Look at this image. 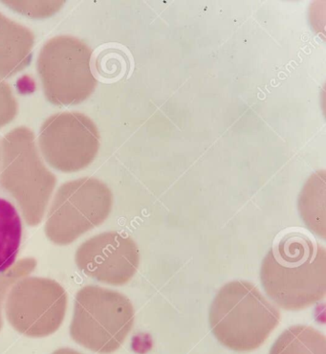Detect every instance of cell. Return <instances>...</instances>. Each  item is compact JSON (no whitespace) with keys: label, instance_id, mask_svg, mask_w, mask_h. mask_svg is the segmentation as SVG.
Masks as SVG:
<instances>
[{"label":"cell","instance_id":"obj_1","mask_svg":"<svg viewBox=\"0 0 326 354\" xmlns=\"http://www.w3.org/2000/svg\"><path fill=\"white\" fill-rule=\"evenodd\" d=\"M260 281L275 306L303 310L326 295V250L308 236L290 234L263 259Z\"/></svg>","mask_w":326,"mask_h":354},{"label":"cell","instance_id":"obj_2","mask_svg":"<svg viewBox=\"0 0 326 354\" xmlns=\"http://www.w3.org/2000/svg\"><path fill=\"white\" fill-rule=\"evenodd\" d=\"M209 321L216 339L231 351L256 350L277 328L280 313L247 281H231L216 294Z\"/></svg>","mask_w":326,"mask_h":354},{"label":"cell","instance_id":"obj_3","mask_svg":"<svg viewBox=\"0 0 326 354\" xmlns=\"http://www.w3.org/2000/svg\"><path fill=\"white\" fill-rule=\"evenodd\" d=\"M57 184L39 153L33 131L21 126L1 140L0 188L14 198L25 223H41Z\"/></svg>","mask_w":326,"mask_h":354},{"label":"cell","instance_id":"obj_4","mask_svg":"<svg viewBox=\"0 0 326 354\" xmlns=\"http://www.w3.org/2000/svg\"><path fill=\"white\" fill-rule=\"evenodd\" d=\"M134 318L133 304L124 294L101 286H84L75 299L71 337L94 353H112L128 338Z\"/></svg>","mask_w":326,"mask_h":354},{"label":"cell","instance_id":"obj_5","mask_svg":"<svg viewBox=\"0 0 326 354\" xmlns=\"http://www.w3.org/2000/svg\"><path fill=\"white\" fill-rule=\"evenodd\" d=\"M92 50L82 39L57 36L47 41L37 68L44 96L55 106H76L93 94L97 80L91 71Z\"/></svg>","mask_w":326,"mask_h":354},{"label":"cell","instance_id":"obj_6","mask_svg":"<svg viewBox=\"0 0 326 354\" xmlns=\"http://www.w3.org/2000/svg\"><path fill=\"white\" fill-rule=\"evenodd\" d=\"M113 206V194L106 184L94 177L66 182L55 194L46 224L50 241L59 245L74 243L79 236L101 225Z\"/></svg>","mask_w":326,"mask_h":354},{"label":"cell","instance_id":"obj_7","mask_svg":"<svg viewBox=\"0 0 326 354\" xmlns=\"http://www.w3.org/2000/svg\"><path fill=\"white\" fill-rule=\"evenodd\" d=\"M66 291L51 279L22 278L12 286L5 301L10 325L25 336L46 337L59 330L66 317Z\"/></svg>","mask_w":326,"mask_h":354},{"label":"cell","instance_id":"obj_8","mask_svg":"<svg viewBox=\"0 0 326 354\" xmlns=\"http://www.w3.org/2000/svg\"><path fill=\"white\" fill-rule=\"evenodd\" d=\"M99 129L88 116L81 112H59L41 124L37 148L49 166L70 174L90 165L99 153Z\"/></svg>","mask_w":326,"mask_h":354},{"label":"cell","instance_id":"obj_9","mask_svg":"<svg viewBox=\"0 0 326 354\" xmlns=\"http://www.w3.org/2000/svg\"><path fill=\"white\" fill-rule=\"evenodd\" d=\"M84 275L111 286L128 283L140 263V252L134 239L120 232H104L82 243L75 255Z\"/></svg>","mask_w":326,"mask_h":354},{"label":"cell","instance_id":"obj_10","mask_svg":"<svg viewBox=\"0 0 326 354\" xmlns=\"http://www.w3.org/2000/svg\"><path fill=\"white\" fill-rule=\"evenodd\" d=\"M34 44L31 30L0 12V79L15 76L29 66Z\"/></svg>","mask_w":326,"mask_h":354},{"label":"cell","instance_id":"obj_11","mask_svg":"<svg viewBox=\"0 0 326 354\" xmlns=\"http://www.w3.org/2000/svg\"><path fill=\"white\" fill-rule=\"evenodd\" d=\"M325 171L309 177L298 198V212L306 227L320 239L326 238Z\"/></svg>","mask_w":326,"mask_h":354},{"label":"cell","instance_id":"obj_12","mask_svg":"<svg viewBox=\"0 0 326 354\" xmlns=\"http://www.w3.org/2000/svg\"><path fill=\"white\" fill-rule=\"evenodd\" d=\"M4 193L0 189V274L16 263L22 241L21 216Z\"/></svg>","mask_w":326,"mask_h":354},{"label":"cell","instance_id":"obj_13","mask_svg":"<svg viewBox=\"0 0 326 354\" xmlns=\"http://www.w3.org/2000/svg\"><path fill=\"white\" fill-rule=\"evenodd\" d=\"M269 354H326V338L309 326H292L283 331Z\"/></svg>","mask_w":326,"mask_h":354},{"label":"cell","instance_id":"obj_14","mask_svg":"<svg viewBox=\"0 0 326 354\" xmlns=\"http://www.w3.org/2000/svg\"><path fill=\"white\" fill-rule=\"evenodd\" d=\"M37 261L33 258L22 259L15 263L8 271L0 274V330L3 326L2 321V305L5 297L8 294L10 289L17 281L28 276L36 268Z\"/></svg>","mask_w":326,"mask_h":354},{"label":"cell","instance_id":"obj_15","mask_svg":"<svg viewBox=\"0 0 326 354\" xmlns=\"http://www.w3.org/2000/svg\"><path fill=\"white\" fill-rule=\"evenodd\" d=\"M2 3L31 19H46L59 12L64 1H2Z\"/></svg>","mask_w":326,"mask_h":354},{"label":"cell","instance_id":"obj_16","mask_svg":"<svg viewBox=\"0 0 326 354\" xmlns=\"http://www.w3.org/2000/svg\"><path fill=\"white\" fill-rule=\"evenodd\" d=\"M19 112V104L11 86L0 79V129L11 123Z\"/></svg>","mask_w":326,"mask_h":354},{"label":"cell","instance_id":"obj_17","mask_svg":"<svg viewBox=\"0 0 326 354\" xmlns=\"http://www.w3.org/2000/svg\"><path fill=\"white\" fill-rule=\"evenodd\" d=\"M52 354H83L79 353V351L72 350V348H59V350L54 351Z\"/></svg>","mask_w":326,"mask_h":354},{"label":"cell","instance_id":"obj_18","mask_svg":"<svg viewBox=\"0 0 326 354\" xmlns=\"http://www.w3.org/2000/svg\"><path fill=\"white\" fill-rule=\"evenodd\" d=\"M0 166H1V142H0Z\"/></svg>","mask_w":326,"mask_h":354}]
</instances>
